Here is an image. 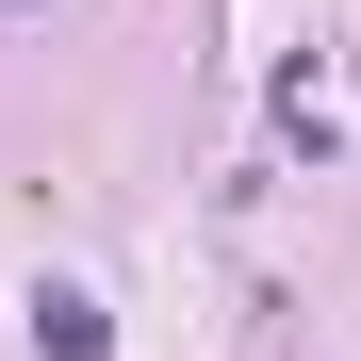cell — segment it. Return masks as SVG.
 I'll return each instance as SVG.
<instances>
[{
  "label": "cell",
  "instance_id": "6da1fadb",
  "mask_svg": "<svg viewBox=\"0 0 361 361\" xmlns=\"http://www.w3.org/2000/svg\"><path fill=\"white\" fill-rule=\"evenodd\" d=\"M33 345H49V361H99L115 329H99V295H82V279H33Z\"/></svg>",
  "mask_w": 361,
  "mask_h": 361
},
{
  "label": "cell",
  "instance_id": "7a4b0ae2",
  "mask_svg": "<svg viewBox=\"0 0 361 361\" xmlns=\"http://www.w3.org/2000/svg\"><path fill=\"white\" fill-rule=\"evenodd\" d=\"M279 132H295V148H345V82H329V66H279Z\"/></svg>",
  "mask_w": 361,
  "mask_h": 361
}]
</instances>
